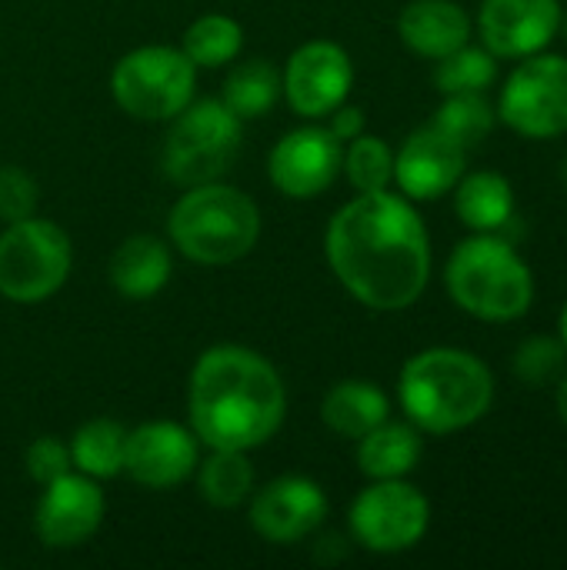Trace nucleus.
Listing matches in <instances>:
<instances>
[{
  "label": "nucleus",
  "mask_w": 567,
  "mask_h": 570,
  "mask_svg": "<svg viewBox=\"0 0 567 570\" xmlns=\"http://www.w3.org/2000/svg\"><path fill=\"white\" fill-rule=\"evenodd\" d=\"M324 254L341 287L371 311H408L431 281V237L404 194L348 200L328 224Z\"/></svg>",
  "instance_id": "f257e3e1"
},
{
  "label": "nucleus",
  "mask_w": 567,
  "mask_h": 570,
  "mask_svg": "<svg viewBox=\"0 0 567 570\" xmlns=\"http://www.w3.org/2000/svg\"><path fill=\"white\" fill-rule=\"evenodd\" d=\"M495 114L528 140L567 134V57L548 50L521 57L501 87Z\"/></svg>",
  "instance_id": "1a4fd4ad"
},
{
  "label": "nucleus",
  "mask_w": 567,
  "mask_h": 570,
  "mask_svg": "<svg viewBox=\"0 0 567 570\" xmlns=\"http://www.w3.org/2000/svg\"><path fill=\"white\" fill-rule=\"evenodd\" d=\"M74 267V247L63 227L43 217H23L0 234V294L13 304L53 297Z\"/></svg>",
  "instance_id": "6e6552de"
},
{
  "label": "nucleus",
  "mask_w": 567,
  "mask_h": 570,
  "mask_svg": "<svg viewBox=\"0 0 567 570\" xmlns=\"http://www.w3.org/2000/svg\"><path fill=\"white\" fill-rule=\"evenodd\" d=\"M558 337H561V344L567 347V301L565 307H561V317H558Z\"/></svg>",
  "instance_id": "f704fd0d"
},
{
  "label": "nucleus",
  "mask_w": 567,
  "mask_h": 570,
  "mask_svg": "<svg viewBox=\"0 0 567 570\" xmlns=\"http://www.w3.org/2000/svg\"><path fill=\"white\" fill-rule=\"evenodd\" d=\"M197 491L211 508H221V511H231L251 501L254 468L247 461V451L211 448L207 461L197 464Z\"/></svg>",
  "instance_id": "b1692460"
},
{
  "label": "nucleus",
  "mask_w": 567,
  "mask_h": 570,
  "mask_svg": "<svg viewBox=\"0 0 567 570\" xmlns=\"http://www.w3.org/2000/svg\"><path fill=\"white\" fill-rule=\"evenodd\" d=\"M561 0H481V43L501 60H521L548 50L561 30Z\"/></svg>",
  "instance_id": "dca6fc26"
},
{
  "label": "nucleus",
  "mask_w": 567,
  "mask_h": 570,
  "mask_svg": "<svg viewBox=\"0 0 567 570\" xmlns=\"http://www.w3.org/2000/svg\"><path fill=\"white\" fill-rule=\"evenodd\" d=\"M197 87V67L180 47L147 43L124 53L110 73V94L117 107L147 124H167L177 117Z\"/></svg>",
  "instance_id": "0eeeda50"
},
{
  "label": "nucleus",
  "mask_w": 567,
  "mask_h": 570,
  "mask_svg": "<svg viewBox=\"0 0 567 570\" xmlns=\"http://www.w3.org/2000/svg\"><path fill=\"white\" fill-rule=\"evenodd\" d=\"M561 180H565V190H567V154H565V160H561Z\"/></svg>",
  "instance_id": "c9c22d12"
},
{
  "label": "nucleus",
  "mask_w": 567,
  "mask_h": 570,
  "mask_svg": "<svg viewBox=\"0 0 567 570\" xmlns=\"http://www.w3.org/2000/svg\"><path fill=\"white\" fill-rule=\"evenodd\" d=\"M348 524H351L354 541L364 551L404 554L414 544H421V538L428 534L431 504L404 478L374 481L371 488H364L354 498V504L348 511Z\"/></svg>",
  "instance_id": "9d476101"
},
{
  "label": "nucleus",
  "mask_w": 567,
  "mask_h": 570,
  "mask_svg": "<svg viewBox=\"0 0 567 570\" xmlns=\"http://www.w3.org/2000/svg\"><path fill=\"white\" fill-rule=\"evenodd\" d=\"M170 244L194 264L224 267L247 257L261 237L257 204L221 180L184 187V197L167 217Z\"/></svg>",
  "instance_id": "39448f33"
},
{
  "label": "nucleus",
  "mask_w": 567,
  "mask_h": 570,
  "mask_svg": "<svg viewBox=\"0 0 567 570\" xmlns=\"http://www.w3.org/2000/svg\"><path fill=\"white\" fill-rule=\"evenodd\" d=\"M398 397L418 431L458 434L491 411L495 374L471 351L428 347L401 367Z\"/></svg>",
  "instance_id": "7ed1b4c3"
},
{
  "label": "nucleus",
  "mask_w": 567,
  "mask_h": 570,
  "mask_svg": "<svg viewBox=\"0 0 567 570\" xmlns=\"http://www.w3.org/2000/svg\"><path fill=\"white\" fill-rule=\"evenodd\" d=\"M328 518L324 488L304 474H284L251 494V528L271 544H297Z\"/></svg>",
  "instance_id": "2eb2a0df"
},
{
  "label": "nucleus",
  "mask_w": 567,
  "mask_h": 570,
  "mask_svg": "<svg viewBox=\"0 0 567 570\" xmlns=\"http://www.w3.org/2000/svg\"><path fill=\"white\" fill-rule=\"evenodd\" d=\"M421 431L408 421H384L374 431H368L358 441V468L364 478L371 481H394V478H408L418 461H421Z\"/></svg>",
  "instance_id": "4be33fe9"
},
{
  "label": "nucleus",
  "mask_w": 567,
  "mask_h": 570,
  "mask_svg": "<svg viewBox=\"0 0 567 570\" xmlns=\"http://www.w3.org/2000/svg\"><path fill=\"white\" fill-rule=\"evenodd\" d=\"M201 464V441L190 428L174 421H147L127 431L124 474L150 491L184 484Z\"/></svg>",
  "instance_id": "ddd939ff"
},
{
  "label": "nucleus",
  "mask_w": 567,
  "mask_h": 570,
  "mask_svg": "<svg viewBox=\"0 0 567 570\" xmlns=\"http://www.w3.org/2000/svg\"><path fill=\"white\" fill-rule=\"evenodd\" d=\"M328 117H331V120H328V130H331L341 144H348V140H354V137L364 134V110H361V107L341 104V107L331 110Z\"/></svg>",
  "instance_id": "473e14b6"
},
{
  "label": "nucleus",
  "mask_w": 567,
  "mask_h": 570,
  "mask_svg": "<svg viewBox=\"0 0 567 570\" xmlns=\"http://www.w3.org/2000/svg\"><path fill=\"white\" fill-rule=\"evenodd\" d=\"M170 247L154 237V234H134L127 237L107 267L110 284L117 287V294L130 297V301H147L154 294H160L170 281Z\"/></svg>",
  "instance_id": "6ab92c4d"
},
{
  "label": "nucleus",
  "mask_w": 567,
  "mask_h": 570,
  "mask_svg": "<svg viewBox=\"0 0 567 570\" xmlns=\"http://www.w3.org/2000/svg\"><path fill=\"white\" fill-rule=\"evenodd\" d=\"M354 87L351 53L334 40H307L301 43L281 73V94L287 97L297 117L317 120L338 110Z\"/></svg>",
  "instance_id": "9b49d317"
},
{
  "label": "nucleus",
  "mask_w": 567,
  "mask_h": 570,
  "mask_svg": "<svg viewBox=\"0 0 567 570\" xmlns=\"http://www.w3.org/2000/svg\"><path fill=\"white\" fill-rule=\"evenodd\" d=\"M454 214L475 234H505L515 220V187L498 170L461 174L454 184Z\"/></svg>",
  "instance_id": "aec40b11"
},
{
  "label": "nucleus",
  "mask_w": 567,
  "mask_h": 570,
  "mask_svg": "<svg viewBox=\"0 0 567 570\" xmlns=\"http://www.w3.org/2000/svg\"><path fill=\"white\" fill-rule=\"evenodd\" d=\"M468 167V147L434 124L414 130L394 154V184L408 200H438L454 190Z\"/></svg>",
  "instance_id": "f3484780"
},
{
  "label": "nucleus",
  "mask_w": 567,
  "mask_h": 570,
  "mask_svg": "<svg viewBox=\"0 0 567 570\" xmlns=\"http://www.w3.org/2000/svg\"><path fill=\"white\" fill-rule=\"evenodd\" d=\"M23 461H27V474H30L40 488L50 484L53 478L74 471V464H70V448L60 444L57 438H47V434L37 438V441L27 448Z\"/></svg>",
  "instance_id": "2f4dec72"
},
{
  "label": "nucleus",
  "mask_w": 567,
  "mask_h": 570,
  "mask_svg": "<svg viewBox=\"0 0 567 570\" xmlns=\"http://www.w3.org/2000/svg\"><path fill=\"white\" fill-rule=\"evenodd\" d=\"M187 414L201 444L254 451L281 431L287 391L274 364L257 351L241 344H214L190 371Z\"/></svg>",
  "instance_id": "f03ea898"
},
{
  "label": "nucleus",
  "mask_w": 567,
  "mask_h": 570,
  "mask_svg": "<svg viewBox=\"0 0 567 570\" xmlns=\"http://www.w3.org/2000/svg\"><path fill=\"white\" fill-rule=\"evenodd\" d=\"M498 77V57L488 47H458L434 67V83L441 94H485Z\"/></svg>",
  "instance_id": "cd10ccee"
},
{
  "label": "nucleus",
  "mask_w": 567,
  "mask_h": 570,
  "mask_svg": "<svg viewBox=\"0 0 567 570\" xmlns=\"http://www.w3.org/2000/svg\"><path fill=\"white\" fill-rule=\"evenodd\" d=\"M555 407H558V417L565 421V428H567V371L561 374L558 387H555Z\"/></svg>",
  "instance_id": "72a5a7b5"
},
{
  "label": "nucleus",
  "mask_w": 567,
  "mask_h": 570,
  "mask_svg": "<svg viewBox=\"0 0 567 570\" xmlns=\"http://www.w3.org/2000/svg\"><path fill=\"white\" fill-rule=\"evenodd\" d=\"M444 287L465 314L485 324L521 321L535 304V274L505 234L461 240L448 257Z\"/></svg>",
  "instance_id": "20e7f679"
},
{
  "label": "nucleus",
  "mask_w": 567,
  "mask_h": 570,
  "mask_svg": "<svg viewBox=\"0 0 567 570\" xmlns=\"http://www.w3.org/2000/svg\"><path fill=\"white\" fill-rule=\"evenodd\" d=\"M391 417V401L374 381H338L321 401V421L344 441H361Z\"/></svg>",
  "instance_id": "412c9836"
},
{
  "label": "nucleus",
  "mask_w": 567,
  "mask_h": 570,
  "mask_svg": "<svg viewBox=\"0 0 567 570\" xmlns=\"http://www.w3.org/2000/svg\"><path fill=\"white\" fill-rule=\"evenodd\" d=\"M167 124L170 127L160 150V170L170 184H211L234 167L241 154L244 120L224 100H190Z\"/></svg>",
  "instance_id": "423d86ee"
},
{
  "label": "nucleus",
  "mask_w": 567,
  "mask_h": 570,
  "mask_svg": "<svg viewBox=\"0 0 567 570\" xmlns=\"http://www.w3.org/2000/svg\"><path fill=\"white\" fill-rule=\"evenodd\" d=\"M495 120L498 114L485 94H444V104L434 110L431 124L461 147H475L495 130Z\"/></svg>",
  "instance_id": "bb28decb"
},
{
  "label": "nucleus",
  "mask_w": 567,
  "mask_h": 570,
  "mask_svg": "<svg viewBox=\"0 0 567 570\" xmlns=\"http://www.w3.org/2000/svg\"><path fill=\"white\" fill-rule=\"evenodd\" d=\"M104 511H107V498L100 484L80 471H67L50 484H43L33 514V531L47 548L67 551L97 534Z\"/></svg>",
  "instance_id": "4468645a"
},
{
  "label": "nucleus",
  "mask_w": 567,
  "mask_h": 570,
  "mask_svg": "<svg viewBox=\"0 0 567 570\" xmlns=\"http://www.w3.org/2000/svg\"><path fill=\"white\" fill-rule=\"evenodd\" d=\"M511 371L531 391L551 387L567 371V347L561 344V337L535 334V337L518 344V351L511 357Z\"/></svg>",
  "instance_id": "c756f323"
},
{
  "label": "nucleus",
  "mask_w": 567,
  "mask_h": 570,
  "mask_svg": "<svg viewBox=\"0 0 567 570\" xmlns=\"http://www.w3.org/2000/svg\"><path fill=\"white\" fill-rule=\"evenodd\" d=\"M37 197H40L37 180L23 167H17V164L0 167V220L3 224L33 217L37 214Z\"/></svg>",
  "instance_id": "7c9ffc66"
},
{
  "label": "nucleus",
  "mask_w": 567,
  "mask_h": 570,
  "mask_svg": "<svg viewBox=\"0 0 567 570\" xmlns=\"http://www.w3.org/2000/svg\"><path fill=\"white\" fill-rule=\"evenodd\" d=\"M398 37L418 57L441 60L471 40V17L454 0H411L398 17Z\"/></svg>",
  "instance_id": "a211bd4d"
},
{
  "label": "nucleus",
  "mask_w": 567,
  "mask_h": 570,
  "mask_svg": "<svg viewBox=\"0 0 567 570\" xmlns=\"http://www.w3.org/2000/svg\"><path fill=\"white\" fill-rule=\"evenodd\" d=\"M70 464L74 471L107 481L124 474V451H127V428L110 417H94L70 438Z\"/></svg>",
  "instance_id": "5701e85b"
},
{
  "label": "nucleus",
  "mask_w": 567,
  "mask_h": 570,
  "mask_svg": "<svg viewBox=\"0 0 567 570\" xmlns=\"http://www.w3.org/2000/svg\"><path fill=\"white\" fill-rule=\"evenodd\" d=\"M244 47V27L227 17V13H204L197 17L180 40V50L187 53V60L194 67L214 70V67H227L237 60Z\"/></svg>",
  "instance_id": "393cba45"
},
{
  "label": "nucleus",
  "mask_w": 567,
  "mask_h": 570,
  "mask_svg": "<svg viewBox=\"0 0 567 570\" xmlns=\"http://www.w3.org/2000/svg\"><path fill=\"white\" fill-rule=\"evenodd\" d=\"M558 33H565V43H567V13H561V30Z\"/></svg>",
  "instance_id": "e433bc0d"
},
{
  "label": "nucleus",
  "mask_w": 567,
  "mask_h": 570,
  "mask_svg": "<svg viewBox=\"0 0 567 570\" xmlns=\"http://www.w3.org/2000/svg\"><path fill=\"white\" fill-rule=\"evenodd\" d=\"M281 97V73L267 60H244L237 63L227 80H224V104L241 117V120H257L264 117Z\"/></svg>",
  "instance_id": "a878e982"
},
{
  "label": "nucleus",
  "mask_w": 567,
  "mask_h": 570,
  "mask_svg": "<svg viewBox=\"0 0 567 570\" xmlns=\"http://www.w3.org/2000/svg\"><path fill=\"white\" fill-rule=\"evenodd\" d=\"M341 157L344 144L328 127H294L274 144L267 157V177L284 197L311 200L338 180Z\"/></svg>",
  "instance_id": "f8f14e48"
},
{
  "label": "nucleus",
  "mask_w": 567,
  "mask_h": 570,
  "mask_svg": "<svg viewBox=\"0 0 567 570\" xmlns=\"http://www.w3.org/2000/svg\"><path fill=\"white\" fill-rule=\"evenodd\" d=\"M341 170L358 194L388 190L394 184V154H391L388 140H381L374 134H361V137L348 140Z\"/></svg>",
  "instance_id": "c85d7f7f"
}]
</instances>
